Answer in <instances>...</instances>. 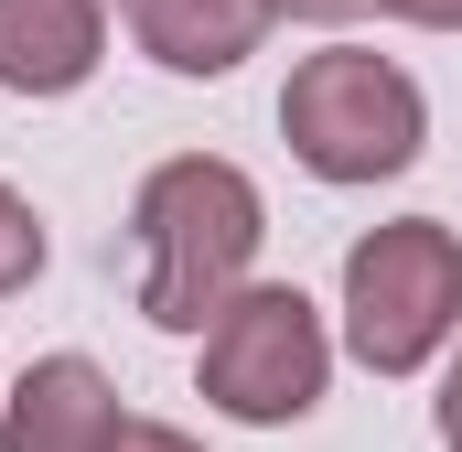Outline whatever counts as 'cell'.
Listing matches in <instances>:
<instances>
[{
  "instance_id": "cell-1",
  "label": "cell",
  "mask_w": 462,
  "mask_h": 452,
  "mask_svg": "<svg viewBox=\"0 0 462 452\" xmlns=\"http://www.w3.org/2000/svg\"><path fill=\"white\" fill-rule=\"evenodd\" d=\"M258 237H269V205L258 184L216 162V151H172L140 173L129 194V248H140V324L162 334H205L226 313V291H247L258 269Z\"/></svg>"
},
{
  "instance_id": "cell-2",
  "label": "cell",
  "mask_w": 462,
  "mask_h": 452,
  "mask_svg": "<svg viewBox=\"0 0 462 452\" xmlns=\"http://www.w3.org/2000/svg\"><path fill=\"white\" fill-rule=\"evenodd\" d=\"M280 140H291V162L312 184H387V173L420 162L430 98L409 87V65H387L365 43H323L280 87Z\"/></svg>"
},
{
  "instance_id": "cell-3",
  "label": "cell",
  "mask_w": 462,
  "mask_h": 452,
  "mask_svg": "<svg viewBox=\"0 0 462 452\" xmlns=\"http://www.w3.org/2000/svg\"><path fill=\"white\" fill-rule=\"evenodd\" d=\"M462 334V237L441 216L365 226L345 248V355L365 377H420Z\"/></svg>"
},
{
  "instance_id": "cell-4",
  "label": "cell",
  "mask_w": 462,
  "mask_h": 452,
  "mask_svg": "<svg viewBox=\"0 0 462 452\" xmlns=\"http://www.w3.org/2000/svg\"><path fill=\"white\" fill-rule=\"evenodd\" d=\"M194 344H205V355H194L205 410H226V420H247V431H291V420H312L323 388H334V334H323V313H312L291 280L226 291V313H216Z\"/></svg>"
},
{
  "instance_id": "cell-5",
  "label": "cell",
  "mask_w": 462,
  "mask_h": 452,
  "mask_svg": "<svg viewBox=\"0 0 462 452\" xmlns=\"http://www.w3.org/2000/svg\"><path fill=\"white\" fill-rule=\"evenodd\" d=\"M129 410L97 377V355H32L22 388L0 399V452H118Z\"/></svg>"
},
{
  "instance_id": "cell-6",
  "label": "cell",
  "mask_w": 462,
  "mask_h": 452,
  "mask_svg": "<svg viewBox=\"0 0 462 452\" xmlns=\"http://www.w3.org/2000/svg\"><path fill=\"white\" fill-rule=\"evenodd\" d=\"M108 65V0H0V98H76Z\"/></svg>"
},
{
  "instance_id": "cell-7",
  "label": "cell",
  "mask_w": 462,
  "mask_h": 452,
  "mask_svg": "<svg viewBox=\"0 0 462 452\" xmlns=\"http://www.w3.org/2000/svg\"><path fill=\"white\" fill-rule=\"evenodd\" d=\"M269 0H118V33L162 65V76H236L269 43Z\"/></svg>"
},
{
  "instance_id": "cell-8",
  "label": "cell",
  "mask_w": 462,
  "mask_h": 452,
  "mask_svg": "<svg viewBox=\"0 0 462 452\" xmlns=\"http://www.w3.org/2000/svg\"><path fill=\"white\" fill-rule=\"evenodd\" d=\"M32 280H43V216H32V194L0 184V302L32 291Z\"/></svg>"
},
{
  "instance_id": "cell-9",
  "label": "cell",
  "mask_w": 462,
  "mask_h": 452,
  "mask_svg": "<svg viewBox=\"0 0 462 452\" xmlns=\"http://www.w3.org/2000/svg\"><path fill=\"white\" fill-rule=\"evenodd\" d=\"M387 22H409V33H462V0H376Z\"/></svg>"
},
{
  "instance_id": "cell-10",
  "label": "cell",
  "mask_w": 462,
  "mask_h": 452,
  "mask_svg": "<svg viewBox=\"0 0 462 452\" xmlns=\"http://www.w3.org/2000/svg\"><path fill=\"white\" fill-rule=\"evenodd\" d=\"M118 452H205V442H194V431H172V420H129Z\"/></svg>"
},
{
  "instance_id": "cell-11",
  "label": "cell",
  "mask_w": 462,
  "mask_h": 452,
  "mask_svg": "<svg viewBox=\"0 0 462 452\" xmlns=\"http://www.w3.org/2000/svg\"><path fill=\"white\" fill-rule=\"evenodd\" d=\"M280 22H355V11H376V0H269Z\"/></svg>"
},
{
  "instance_id": "cell-12",
  "label": "cell",
  "mask_w": 462,
  "mask_h": 452,
  "mask_svg": "<svg viewBox=\"0 0 462 452\" xmlns=\"http://www.w3.org/2000/svg\"><path fill=\"white\" fill-rule=\"evenodd\" d=\"M441 442L462 452V355H452V377H441Z\"/></svg>"
}]
</instances>
